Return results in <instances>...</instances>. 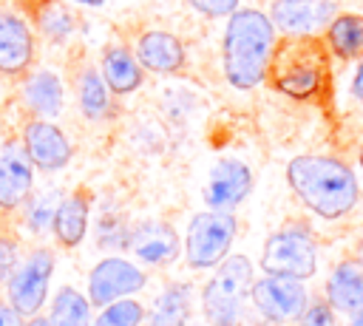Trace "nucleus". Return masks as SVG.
<instances>
[{
    "label": "nucleus",
    "instance_id": "nucleus-35",
    "mask_svg": "<svg viewBox=\"0 0 363 326\" xmlns=\"http://www.w3.org/2000/svg\"><path fill=\"white\" fill-rule=\"evenodd\" d=\"M354 264H357V266H360V269H363V244H360V247H357V261H354Z\"/></svg>",
    "mask_w": 363,
    "mask_h": 326
},
{
    "label": "nucleus",
    "instance_id": "nucleus-37",
    "mask_svg": "<svg viewBox=\"0 0 363 326\" xmlns=\"http://www.w3.org/2000/svg\"><path fill=\"white\" fill-rule=\"evenodd\" d=\"M360 170H363V150H360Z\"/></svg>",
    "mask_w": 363,
    "mask_h": 326
},
{
    "label": "nucleus",
    "instance_id": "nucleus-2",
    "mask_svg": "<svg viewBox=\"0 0 363 326\" xmlns=\"http://www.w3.org/2000/svg\"><path fill=\"white\" fill-rule=\"evenodd\" d=\"M224 77L247 91L267 79L269 54L275 48V26L258 9H235L224 28Z\"/></svg>",
    "mask_w": 363,
    "mask_h": 326
},
{
    "label": "nucleus",
    "instance_id": "nucleus-16",
    "mask_svg": "<svg viewBox=\"0 0 363 326\" xmlns=\"http://www.w3.org/2000/svg\"><path fill=\"white\" fill-rule=\"evenodd\" d=\"M130 249L145 264H170L179 255V238L164 221H145L130 235Z\"/></svg>",
    "mask_w": 363,
    "mask_h": 326
},
{
    "label": "nucleus",
    "instance_id": "nucleus-10",
    "mask_svg": "<svg viewBox=\"0 0 363 326\" xmlns=\"http://www.w3.org/2000/svg\"><path fill=\"white\" fill-rule=\"evenodd\" d=\"M252 190V173L244 162L238 159H221L207 179L204 187V201L210 210H221L230 213L233 207H238Z\"/></svg>",
    "mask_w": 363,
    "mask_h": 326
},
{
    "label": "nucleus",
    "instance_id": "nucleus-18",
    "mask_svg": "<svg viewBox=\"0 0 363 326\" xmlns=\"http://www.w3.org/2000/svg\"><path fill=\"white\" fill-rule=\"evenodd\" d=\"M54 232L65 247H77L88 230V198L82 193H74L57 204L54 213Z\"/></svg>",
    "mask_w": 363,
    "mask_h": 326
},
{
    "label": "nucleus",
    "instance_id": "nucleus-9",
    "mask_svg": "<svg viewBox=\"0 0 363 326\" xmlns=\"http://www.w3.org/2000/svg\"><path fill=\"white\" fill-rule=\"evenodd\" d=\"M142 286H145V272L122 258H105L88 275L91 303H96V306H108L130 292H139Z\"/></svg>",
    "mask_w": 363,
    "mask_h": 326
},
{
    "label": "nucleus",
    "instance_id": "nucleus-4",
    "mask_svg": "<svg viewBox=\"0 0 363 326\" xmlns=\"http://www.w3.org/2000/svg\"><path fill=\"white\" fill-rule=\"evenodd\" d=\"M252 289V264L244 255H230L221 261L210 283L204 286L201 306L213 326H238L244 300Z\"/></svg>",
    "mask_w": 363,
    "mask_h": 326
},
{
    "label": "nucleus",
    "instance_id": "nucleus-32",
    "mask_svg": "<svg viewBox=\"0 0 363 326\" xmlns=\"http://www.w3.org/2000/svg\"><path fill=\"white\" fill-rule=\"evenodd\" d=\"M352 94L363 102V62L357 65V71H354V79H352Z\"/></svg>",
    "mask_w": 363,
    "mask_h": 326
},
{
    "label": "nucleus",
    "instance_id": "nucleus-21",
    "mask_svg": "<svg viewBox=\"0 0 363 326\" xmlns=\"http://www.w3.org/2000/svg\"><path fill=\"white\" fill-rule=\"evenodd\" d=\"M326 45L335 57L352 60L363 51V17L360 14H335L326 26Z\"/></svg>",
    "mask_w": 363,
    "mask_h": 326
},
{
    "label": "nucleus",
    "instance_id": "nucleus-26",
    "mask_svg": "<svg viewBox=\"0 0 363 326\" xmlns=\"http://www.w3.org/2000/svg\"><path fill=\"white\" fill-rule=\"evenodd\" d=\"M142 323V306L136 300H113L102 309L94 326H139Z\"/></svg>",
    "mask_w": 363,
    "mask_h": 326
},
{
    "label": "nucleus",
    "instance_id": "nucleus-7",
    "mask_svg": "<svg viewBox=\"0 0 363 326\" xmlns=\"http://www.w3.org/2000/svg\"><path fill=\"white\" fill-rule=\"evenodd\" d=\"M51 266L54 258L48 249H34L14 272L9 281V300L20 315H34L43 300H45V289L51 281Z\"/></svg>",
    "mask_w": 363,
    "mask_h": 326
},
{
    "label": "nucleus",
    "instance_id": "nucleus-27",
    "mask_svg": "<svg viewBox=\"0 0 363 326\" xmlns=\"http://www.w3.org/2000/svg\"><path fill=\"white\" fill-rule=\"evenodd\" d=\"M298 326H335V309L329 300H312L298 315Z\"/></svg>",
    "mask_w": 363,
    "mask_h": 326
},
{
    "label": "nucleus",
    "instance_id": "nucleus-3",
    "mask_svg": "<svg viewBox=\"0 0 363 326\" xmlns=\"http://www.w3.org/2000/svg\"><path fill=\"white\" fill-rule=\"evenodd\" d=\"M329 77V45L315 34H286L275 43L267 65L272 88L292 99H312Z\"/></svg>",
    "mask_w": 363,
    "mask_h": 326
},
{
    "label": "nucleus",
    "instance_id": "nucleus-17",
    "mask_svg": "<svg viewBox=\"0 0 363 326\" xmlns=\"http://www.w3.org/2000/svg\"><path fill=\"white\" fill-rule=\"evenodd\" d=\"M326 300L335 312H360L363 309V269L354 261H343L332 269L326 281Z\"/></svg>",
    "mask_w": 363,
    "mask_h": 326
},
{
    "label": "nucleus",
    "instance_id": "nucleus-36",
    "mask_svg": "<svg viewBox=\"0 0 363 326\" xmlns=\"http://www.w3.org/2000/svg\"><path fill=\"white\" fill-rule=\"evenodd\" d=\"M79 3H91V6H96V3H105V0H79Z\"/></svg>",
    "mask_w": 363,
    "mask_h": 326
},
{
    "label": "nucleus",
    "instance_id": "nucleus-6",
    "mask_svg": "<svg viewBox=\"0 0 363 326\" xmlns=\"http://www.w3.org/2000/svg\"><path fill=\"white\" fill-rule=\"evenodd\" d=\"M235 238V218L233 213L210 210L199 213L187 227V264L193 269L216 266L227 258V249Z\"/></svg>",
    "mask_w": 363,
    "mask_h": 326
},
{
    "label": "nucleus",
    "instance_id": "nucleus-19",
    "mask_svg": "<svg viewBox=\"0 0 363 326\" xmlns=\"http://www.w3.org/2000/svg\"><path fill=\"white\" fill-rule=\"evenodd\" d=\"M102 79L113 94H130L142 82V65L125 48H108L102 57Z\"/></svg>",
    "mask_w": 363,
    "mask_h": 326
},
{
    "label": "nucleus",
    "instance_id": "nucleus-1",
    "mask_svg": "<svg viewBox=\"0 0 363 326\" xmlns=\"http://www.w3.org/2000/svg\"><path fill=\"white\" fill-rule=\"evenodd\" d=\"M286 181L295 196L320 218H340L357 204V179L335 156H295L286 164Z\"/></svg>",
    "mask_w": 363,
    "mask_h": 326
},
{
    "label": "nucleus",
    "instance_id": "nucleus-5",
    "mask_svg": "<svg viewBox=\"0 0 363 326\" xmlns=\"http://www.w3.org/2000/svg\"><path fill=\"white\" fill-rule=\"evenodd\" d=\"M261 269L267 275H281V278H295V281L315 275L318 249H315L312 235L303 227L278 230L275 235L267 238V247L261 255Z\"/></svg>",
    "mask_w": 363,
    "mask_h": 326
},
{
    "label": "nucleus",
    "instance_id": "nucleus-31",
    "mask_svg": "<svg viewBox=\"0 0 363 326\" xmlns=\"http://www.w3.org/2000/svg\"><path fill=\"white\" fill-rule=\"evenodd\" d=\"M0 326H23L20 312L11 303H0Z\"/></svg>",
    "mask_w": 363,
    "mask_h": 326
},
{
    "label": "nucleus",
    "instance_id": "nucleus-20",
    "mask_svg": "<svg viewBox=\"0 0 363 326\" xmlns=\"http://www.w3.org/2000/svg\"><path fill=\"white\" fill-rule=\"evenodd\" d=\"M26 105L40 116H57L62 108V82L51 71H37L26 79L23 88Z\"/></svg>",
    "mask_w": 363,
    "mask_h": 326
},
{
    "label": "nucleus",
    "instance_id": "nucleus-30",
    "mask_svg": "<svg viewBox=\"0 0 363 326\" xmlns=\"http://www.w3.org/2000/svg\"><path fill=\"white\" fill-rule=\"evenodd\" d=\"M17 266V247L11 238H0V283L14 272Z\"/></svg>",
    "mask_w": 363,
    "mask_h": 326
},
{
    "label": "nucleus",
    "instance_id": "nucleus-8",
    "mask_svg": "<svg viewBox=\"0 0 363 326\" xmlns=\"http://www.w3.org/2000/svg\"><path fill=\"white\" fill-rule=\"evenodd\" d=\"M255 309L272 320V323H286L295 320L303 306H306V289L295 278H281V275H267L250 289Z\"/></svg>",
    "mask_w": 363,
    "mask_h": 326
},
{
    "label": "nucleus",
    "instance_id": "nucleus-25",
    "mask_svg": "<svg viewBox=\"0 0 363 326\" xmlns=\"http://www.w3.org/2000/svg\"><path fill=\"white\" fill-rule=\"evenodd\" d=\"M34 20H37L40 31H43L48 40H54V43L68 40L71 31H74V17H71V11H68L62 3H57V0H43V3L37 6V11H34Z\"/></svg>",
    "mask_w": 363,
    "mask_h": 326
},
{
    "label": "nucleus",
    "instance_id": "nucleus-11",
    "mask_svg": "<svg viewBox=\"0 0 363 326\" xmlns=\"http://www.w3.org/2000/svg\"><path fill=\"white\" fill-rule=\"evenodd\" d=\"M34 181L31 159L23 142H3L0 145V210H14L28 198Z\"/></svg>",
    "mask_w": 363,
    "mask_h": 326
},
{
    "label": "nucleus",
    "instance_id": "nucleus-33",
    "mask_svg": "<svg viewBox=\"0 0 363 326\" xmlns=\"http://www.w3.org/2000/svg\"><path fill=\"white\" fill-rule=\"evenodd\" d=\"M26 326H51V320H45V317H34V320H28Z\"/></svg>",
    "mask_w": 363,
    "mask_h": 326
},
{
    "label": "nucleus",
    "instance_id": "nucleus-22",
    "mask_svg": "<svg viewBox=\"0 0 363 326\" xmlns=\"http://www.w3.org/2000/svg\"><path fill=\"white\" fill-rule=\"evenodd\" d=\"M187 317H190V286L173 283L153 300L147 326H184Z\"/></svg>",
    "mask_w": 363,
    "mask_h": 326
},
{
    "label": "nucleus",
    "instance_id": "nucleus-23",
    "mask_svg": "<svg viewBox=\"0 0 363 326\" xmlns=\"http://www.w3.org/2000/svg\"><path fill=\"white\" fill-rule=\"evenodd\" d=\"M51 326H91V303L77 289H60L51 306Z\"/></svg>",
    "mask_w": 363,
    "mask_h": 326
},
{
    "label": "nucleus",
    "instance_id": "nucleus-13",
    "mask_svg": "<svg viewBox=\"0 0 363 326\" xmlns=\"http://www.w3.org/2000/svg\"><path fill=\"white\" fill-rule=\"evenodd\" d=\"M34 60V37L28 23L0 9V74H23Z\"/></svg>",
    "mask_w": 363,
    "mask_h": 326
},
{
    "label": "nucleus",
    "instance_id": "nucleus-15",
    "mask_svg": "<svg viewBox=\"0 0 363 326\" xmlns=\"http://www.w3.org/2000/svg\"><path fill=\"white\" fill-rule=\"evenodd\" d=\"M136 60L156 74H173L184 65V48L170 31H145L136 43Z\"/></svg>",
    "mask_w": 363,
    "mask_h": 326
},
{
    "label": "nucleus",
    "instance_id": "nucleus-28",
    "mask_svg": "<svg viewBox=\"0 0 363 326\" xmlns=\"http://www.w3.org/2000/svg\"><path fill=\"white\" fill-rule=\"evenodd\" d=\"M54 213H57L54 193L37 196L34 204H31V210H28V224H31V230H43L45 224H51V221H54Z\"/></svg>",
    "mask_w": 363,
    "mask_h": 326
},
{
    "label": "nucleus",
    "instance_id": "nucleus-14",
    "mask_svg": "<svg viewBox=\"0 0 363 326\" xmlns=\"http://www.w3.org/2000/svg\"><path fill=\"white\" fill-rule=\"evenodd\" d=\"M23 145H26V153H28L31 164H37L43 170H60L71 159L68 139L62 136L60 128H54L45 119H37L23 130Z\"/></svg>",
    "mask_w": 363,
    "mask_h": 326
},
{
    "label": "nucleus",
    "instance_id": "nucleus-24",
    "mask_svg": "<svg viewBox=\"0 0 363 326\" xmlns=\"http://www.w3.org/2000/svg\"><path fill=\"white\" fill-rule=\"evenodd\" d=\"M108 85L102 79V74H96L94 68H85L79 77V108L88 119H102L108 113Z\"/></svg>",
    "mask_w": 363,
    "mask_h": 326
},
{
    "label": "nucleus",
    "instance_id": "nucleus-34",
    "mask_svg": "<svg viewBox=\"0 0 363 326\" xmlns=\"http://www.w3.org/2000/svg\"><path fill=\"white\" fill-rule=\"evenodd\" d=\"M352 326H363V309H360V312H354V317H352Z\"/></svg>",
    "mask_w": 363,
    "mask_h": 326
},
{
    "label": "nucleus",
    "instance_id": "nucleus-29",
    "mask_svg": "<svg viewBox=\"0 0 363 326\" xmlns=\"http://www.w3.org/2000/svg\"><path fill=\"white\" fill-rule=\"evenodd\" d=\"M187 3L207 17H230L238 9V0H187Z\"/></svg>",
    "mask_w": 363,
    "mask_h": 326
},
{
    "label": "nucleus",
    "instance_id": "nucleus-12",
    "mask_svg": "<svg viewBox=\"0 0 363 326\" xmlns=\"http://www.w3.org/2000/svg\"><path fill=\"white\" fill-rule=\"evenodd\" d=\"M335 17L332 0H275L269 20L284 34H315Z\"/></svg>",
    "mask_w": 363,
    "mask_h": 326
}]
</instances>
